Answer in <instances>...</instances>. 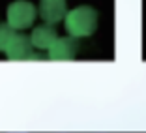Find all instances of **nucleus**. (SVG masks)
Returning a JSON list of instances; mask_svg holds the SVG:
<instances>
[{"label": "nucleus", "mask_w": 146, "mask_h": 133, "mask_svg": "<svg viewBox=\"0 0 146 133\" xmlns=\"http://www.w3.org/2000/svg\"><path fill=\"white\" fill-rule=\"evenodd\" d=\"M79 53V39L71 38V36H64L58 38L52 47L47 51L49 60H73Z\"/></svg>", "instance_id": "obj_4"}, {"label": "nucleus", "mask_w": 146, "mask_h": 133, "mask_svg": "<svg viewBox=\"0 0 146 133\" xmlns=\"http://www.w3.org/2000/svg\"><path fill=\"white\" fill-rule=\"evenodd\" d=\"M6 17H8V25L11 28L25 30V28L34 25L36 17H38V9L28 0H15V2H11L8 6Z\"/></svg>", "instance_id": "obj_2"}, {"label": "nucleus", "mask_w": 146, "mask_h": 133, "mask_svg": "<svg viewBox=\"0 0 146 133\" xmlns=\"http://www.w3.org/2000/svg\"><path fill=\"white\" fill-rule=\"evenodd\" d=\"M58 39V34H56L54 26L52 25H43L36 26L30 34V41H32V47L34 49H39V51H49L52 47V43Z\"/></svg>", "instance_id": "obj_6"}, {"label": "nucleus", "mask_w": 146, "mask_h": 133, "mask_svg": "<svg viewBox=\"0 0 146 133\" xmlns=\"http://www.w3.org/2000/svg\"><path fill=\"white\" fill-rule=\"evenodd\" d=\"M17 36V30L15 28H11V26L8 25V23H0V51L6 53V49L9 47V43H11V39Z\"/></svg>", "instance_id": "obj_7"}, {"label": "nucleus", "mask_w": 146, "mask_h": 133, "mask_svg": "<svg viewBox=\"0 0 146 133\" xmlns=\"http://www.w3.org/2000/svg\"><path fill=\"white\" fill-rule=\"evenodd\" d=\"M98 11L92 6H79V8L68 11L64 19L66 30L71 38H88L98 28Z\"/></svg>", "instance_id": "obj_1"}, {"label": "nucleus", "mask_w": 146, "mask_h": 133, "mask_svg": "<svg viewBox=\"0 0 146 133\" xmlns=\"http://www.w3.org/2000/svg\"><path fill=\"white\" fill-rule=\"evenodd\" d=\"M6 55H8L9 60H39L41 58L39 55L34 53L30 38L25 34H17L11 39L9 47L6 49Z\"/></svg>", "instance_id": "obj_3"}, {"label": "nucleus", "mask_w": 146, "mask_h": 133, "mask_svg": "<svg viewBox=\"0 0 146 133\" xmlns=\"http://www.w3.org/2000/svg\"><path fill=\"white\" fill-rule=\"evenodd\" d=\"M38 13L41 15L43 23L56 25L66 19L68 15V2L66 0H39Z\"/></svg>", "instance_id": "obj_5"}]
</instances>
